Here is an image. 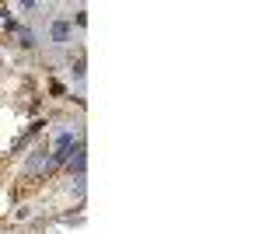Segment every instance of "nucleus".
<instances>
[{
  "label": "nucleus",
  "mask_w": 262,
  "mask_h": 234,
  "mask_svg": "<svg viewBox=\"0 0 262 234\" xmlns=\"http://www.w3.org/2000/svg\"><path fill=\"white\" fill-rule=\"evenodd\" d=\"M70 172H77V175L84 172V147H77V154L70 157Z\"/></svg>",
  "instance_id": "obj_1"
},
{
  "label": "nucleus",
  "mask_w": 262,
  "mask_h": 234,
  "mask_svg": "<svg viewBox=\"0 0 262 234\" xmlns=\"http://www.w3.org/2000/svg\"><path fill=\"white\" fill-rule=\"evenodd\" d=\"M67 35H70V28H67V25H56V28H53V39H56V42H63Z\"/></svg>",
  "instance_id": "obj_2"
}]
</instances>
